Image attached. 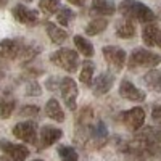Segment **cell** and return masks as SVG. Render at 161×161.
<instances>
[{
  "mask_svg": "<svg viewBox=\"0 0 161 161\" xmlns=\"http://www.w3.org/2000/svg\"><path fill=\"white\" fill-rule=\"evenodd\" d=\"M119 95L123 98H126V100H130V102H143L145 100V92L137 89L127 79H124L123 82H121V86H119Z\"/></svg>",
  "mask_w": 161,
  "mask_h": 161,
  "instance_id": "4fadbf2b",
  "label": "cell"
},
{
  "mask_svg": "<svg viewBox=\"0 0 161 161\" xmlns=\"http://www.w3.org/2000/svg\"><path fill=\"white\" fill-rule=\"evenodd\" d=\"M158 32H159V29H158V26L155 23H147L143 26V31H142V39H143L145 45L155 47L156 45V36H158Z\"/></svg>",
  "mask_w": 161,
  "mask_h": 161,
  "instance_id": "ac0fdd59",
  "label": "cell"
},
{
  "mask_svg": "<svg viewBox=\"0 0 161 161\" xmlns=\"http://www.w3.org/2000/svg\"><path fill=\"white\" fill-rule=\"evenodd\" d=\"M0 161H11V159H8V156H3V158H0Z\"/></svg>",
  "mask_w": 161,
  "mask_h": 161,
  "instance_id": "836d02e7",
  "label": "cell"
},
{
  "mask_svg": "<svg viewBox=\"0 0 161 161\" xmlns=\"http://www.w3.org/2000/svg\"><path fill=\"white\" fill-rule=\"evenodd\" d=\"M143 82H145L147 87L152 89L153 92H161V73L156 71V69L148 71L143 76Z\"/></svg>",
  "mask_w": 161,
  "mask_h": 161,
  "instance_id": "d6986e66",
  "label": "cell"
},
{
  "mask_svg": "<svg viewBox=\"0 0 161 161\" xmlns=\"http://www.w3.org/2000/svg\"><path fill=\"white\" fill-rule=\"evenodd\" d=\"M2 74H3V71H2V68H0V77H2Z\"/></svg>",
  "mask_w": 161,
  "mask_h": 161,
  "instance_id": "e575fe53",
  "label": "cell"
},
{
  "mask_svg": "<svg viewBox=\"0 0 161 161\" xmlns=\"http://www.w3.org/2000/svg\"><path fill=\"white\" fill-rule=\"evenodd\" d=\"M102 52H103V58L113 69H116V71L123 69V66L126 63V52L123 48H119L116 45H106V47H103Z\"/></svg>",
  "mask_w": 161,
  "mask_h": 161,
  "instance_id": "5b68a950",
  "label": "cell"
},
{
  "mask_svg": "<svg viewBox=\"0 0 161 161\" xmlns=\"http://www.w3.org/2000/svg\"><path fill=\"white\" fill-rule=\"evenodd\" d=\"M13 136L18 137L23 142H36L37 139V124L34 121H24V123H18L13 127Z\"/></svg>",
  "mask_w": 161,
  "mask_h": 161,
  "instance_id": "9c48e42d",
  "label": "cell"
},
{
  "mask_svg": "<svg viewBox=\"0 0 161 161\" xmlns=\"http://www.w3.org/2000/svg\"><path fill=\"white\" fill-rule=\"evenodd\" d=\"M68 2L73 3V5H76V7H82L86 3V0H68Z\"/></svg>",
  "mask_w": 161,
  "mask_h": 161,
  "instance_id": "4dcf8cb0",
  "label": "cell"
},
{
  "mask_svg": "<svg viewBox=\"0 0 161 161\" xmlns=\"http://www.w3.org/2000/svg\"><path fill=\"white\" fill-rule=\"evenodd\" d=\"M73 18H74V11H73L71 8H66V7L58 8L57 19H58V23H60L61 26H69V23L73 21Z\"/></svg>",
  "mask_w": 161,
  "mask_h": 161,
  "instance_id": "d4e9b609",
  "label": "cell"
},
{
  "mask_svg": "<svg viewBox=\"0 0 161 161\" xmlns=\"http://www.w3.org/2000/svg\"><path fill=\"white\" fill-rule=\"evenodd\" d=\"M106 136H108L106 126H105V123H102V121H100V123L97 124V127H93V137L98 139V140H105Z\"/></svg>",
  "mask_w": 161,
  "mask_h": 161,
  "instance_id": "4316f807",
  "label": "cell"
},
{
  "mask_svg": "<svg viewBox=\"0 0 161 161\" xmlns=\"http://www.w3.org/2000/svg\"><path fill=\"white\" fill-rule=\"evenodd\" d=\"M0 148L2 152L11 159V161H24L29 156V150L24 145H18V143H11L8 140H0Z\"/></svg>",
  "mask_w": 161,
  "mask_h": 161,
  "instance_id": "30bf717a",
  "label": "cell"
},
{
  "mask_svg": "<svg viewBox=\"0 0 161 161\" xmlns=\"http://www.w3.org/2000/svg\"><path fill=\"white\" fill-rule=\"evenodd\" d=\"M39 7L45 15H53L60 8V0H39Z\"/></svg>",
  "mask_w": 161,
  "mask_h": 161,
  "instance_id": "cb8c5ba5",
  "label": "cell"
},
{
  "mask_svg": "<svg viewBox=\"0 0 161 161\" xmlns=\"http://www.w3.org/2000/svg\"><path fill=\"white\" fill-rule=\"evenodd\" d=\"M90 10L97 15H103V16H111L116 11V7L111 0H92V7Z\"/></svg>",
  "mask_w": 161,
  "mask_h": 161,
  "instance_id": "5bb4252c",
  "label": "cell"
},
{
  "mask_svg": "<svg viewBox=\"0 0 161 161\" xmlns=\"http://www.w3.org/2000/svg\"><path fill=\"white\" fill-rule=\"evenodd\" d=\"M121 121H123V124L129 130H137L145 123V111L140 108V106L130 108V110H127L124 113H121Z\"/></svg>",
  "mask_w": 161,
  "mask_h": 161,
  "instance_id": "8992f818",
  "label": "cell"
},
{
  "mask_svg": "<svg viewBox=\"0 0 161 161\" xmlns=\"http://www.w3.org/2000/svg\"><path fill=\"white\" fill-rule=\"evenodd\" d=\"M40 92H42V90H40V86L36 82V80H34V82H29L28 87H26V95L37 97V95H40Z\"/></svg>",
  "mask_w": 161,
  "mask_h": 161,
  "instance_id": "f1b7e54d",
  "label": "cell"
},
{
  "mask_svg": "<svg viewBox=\"0 0 161 161\" xmlns=\"http://www.w3.org/2000/svg\"><path fill=\"white\" fill-rule=\"evenodd\" d=\"M39 113H40V110L37 108V106H24V108H21V111H19V116H23V118H36V116H39Z\"/></svg>",
  "mask_w": 161,
  "mask_h": 161,
  "instance_id": "83f0119b",
  "label": "cell"
},
{
  "mask_svg": "<svg viewBox=\"0 0 161 161\" xmlns=\"http://www.w3.org/2000/svg\"><path fill=\"white\" fill-rule=\"evenodd\" d=\"M32 161H42V159H32Z\"/></svg>",
  "mask_w": 161,
  "mask_h": 161,
  "instance_id": "8d00e7d4",
  "label": "cell"
},
{
  "mask_svg": "<svg viewBox=\"0 0 161 161\" xmlns=\"http://www.w3.org/2000/svg\"><path fill=\"white\" fill-rule=\"evenodd\" d=\"M93 73H95V66H93V63H92V61H84L82 69H80V74H79L80 82L86 84V86H90V84H92Z\"/></svg>",
  "mask_w": 161,
  "mask_h": 161,
  "instance_id": "7402d4cb",
  "label": "cell"
},
{
  "mask_svg": "<svg viewBox=\"0 0 161 161\" xmlns=\"http://www.w3.org/2000/svg\"><path fill=\"white\" fill-rule=\"evenodd\" d=\"M11 15L16 21H19L24 26H31L32 28V26H36L39 23V13L36 10H31L28 7L21 5V3H18L11 8Z\"/></svg>",
  "mask_w": 161,
  "mask_h": 161,
  "instance_id": "52a82bcc",
  "label": "cell"
},
{
  "mask_svg": "<svg viewBox=\"0 0 161 161\" xmlns=\"http://www.w3.org/2000/svg\"><path fill=\"white\" fill-rule=\"evenodd\" d=\"M15 106H16L15 98H2L0 100V118L8 119L11 116V113L15 111Z\"/></svg>",
  "mask_w": 161,
  "mask_h": 161,
  "instance_id": "603a6c76",
  "label": "cell"
},
{
  "mask_svg": "<svg viewBox=\"0 0 161 161\" xmlns=\"http://www.w3.org/2000/svg\"><path fill=\"white\" fill-rule=\"evenodd\" d=\"M161 63V55L153 52H148L145 48H134L129 58V66L130 68H155L156 64Z\"/></svg>",
  "mask_w": 161,
  "mask_h": 161,
  "instance_id": "3957f363",
  "label": "cell"
},
{
  "mask_svg": "<svg viewBox=\"0 0 161 161\" xmlns=\"http://www.w3.org/2000/svg\"><path fill=\"white\" fill-rule=\"evenodd\" d=\"M116 36L121 39H130L136 36V26H134L132 19H129V18L121 19L116 26Z\"/></svg>",
  "mask_w": 161,
  "mask_h": 161,
  "instance_id": "e0dca14e",
  "label": "cell"
},
{
  "mask_svg": "<svg viewBox=\"0 0 161 161\" xmlns=\"http://www.w3.org/2000/svg\"><path fill=\"white\" fill-rule=\"evenodd\" d=\"M63 136L61 129L58 127H53V126H44L40 129V136H39V143H37V148L39 150H44L48 148L50 145H53L55 142H58Z\"/></svg>",
  "mask_w": 161,
  "mask_h": 161,
  "instance_id": "8fae6325",
  "label": "cell"
},
{
  "mask_svg": "<svg viewBox=\"0 0 161 161\" xmlns=\"http://www.w3.org/2000/svg\"><path fill=\"white\" fill-rule=\"evenodd\" d=\"M7 3H8V0H0V8L7 7Z\"/></svg>",
  "mask_w": 161,
  "mask_h": 161,
  "instance_id": "d6a6232c",
  "label": "cell"
},
{
  "mask_svg": "<svg viewBox=\"0 0 161 161\" xmlns=\"http://www.w3.org/2000/svg\"><path fill=\"white\" fill-rule=\"evenodd\" d=\"M106 26H108V21L105 18H95L86 26V34L87 36H97L106 29Z\"/></svg>",
  "mask_w": 161,
  "mask_h": 161,
  "instance_id": "44dd1931",
  "label": "cell"
},
{
  "mask_svg": "<svg viewBox=\"0 0 161 161\" xmlns=\"http://www.w3.org/2000/svg\"><path fill=\"white\" fill-rule=\"evenodd\" d=\"M156 45L158 47H161V31L158 32V36H156Z\"/></svg>",
  "mask_w": 161,
  "mask_h": 161,
  "instance_id": "1f68e13d",
  "label": "cell"
},
{
  "mask_svg": "<svg viewBox=\"0 0 161 161\" xmlns=\"http://www.w3.org/2000/svg\"><path fill=\"white\" fill-rule=\"evenodd\" d=\"M119 11L124 18L129 19H136L140 23H153L156 19L155 13L140 2H136V0H123L119 3Z\"/></svg>",
  "mask_w": 161,
  "mask_h": 161,
  "instance_id": "6da1fadb",
  "label": "cell"
},
{
  "mask_svg": "<svg viewBox=\"0 0 161 161\" xmlns=\"http://www.w3.org/2000/svg\"><path fill=\"white\" fill-rule=\"evenodd\" d=\"M50 61L57 64L58 68L64 69L66 73H76L79 68V55L77 52L71 48H60L55 53H52Z\"/></svg>",
  "mask_w": 161,
  "mask_h": 161,
  "instance_id": "7a4b0ae2",
  "label": "cell"
},
{
  "mask_svg": "<svg viewBox=\"0 0 161 161\" xmlns=\"http://www.w3.org/2000/svg\"><path fill=\"white\" fill-rule=\"evenodd\" d=\"M74 45L77 48V52L80 53V55L84 57H93V45L92 42H89V40L82 36H76L74 37Z\"/></svg>",
  "mask_w": 161,
  "mask_h": 161,
  "instance_id": "ffe728a7",
  "label": "cell"
},
{
  "mask_svg": "<svg viewBox=\"0 0 161 161\" xmlns=\"http://www.w3.org/2000/svg\"><path fill=\"white\" fill-rule=\"evenodd\" d=\"M24 2H28V3H29V2H32V0H24Z\"/></svg>",
  "mask_w": 161,
  "mask_h": 161,
  "instance_id": "d590c367",
  "label": "cell"
},
{
  "mask_svg": "<svg viewBox=\"0 0 161 161\" xmlns=\"http://www.w3.org/2000/svg\"><path fill=\"white\" fill-rule=\"evenodd\" d=\"M58 155L61 161H77V152L73 147H58Z\"/></svg>",
  "mask_w": 161,
  "mask_h": 161,
  "instance_id": "484cf974",
  "label": "cell"
},
{
  "mask_svg": "<svg viewBox=\"0 0 161 161\" xmlns=\"http://www.w3.org/2000/svg\"><path fill=\"white\" fill-rule=\"evenodd\" d=\"M45 114H47L50 119L57 121V123H63V121H64V113H63V110H61L60 103H58L55 98H50V100L47 102V105H45Z\"/></svg>",
  "mask_w": 161,
  "mask_h": 161,
  "instance_id": "2e32d148",
  "label": "cell"
},
{
  "mask_svg": "<svg viewBox=\"0 0 161 161\" xmlns=\"http://www.w3.org/2000/svg\"><path fill=\"white\" fill-rule=\"evenodd\" d=\"M152 119H153V123L161 129V105L153 108V111H152Z\"/></svg>",
  "mask_w": 161,
  "mask_h": 161,
  "instance_id": "f546056e",
  "label": "cell"
},
{
  "mask_svg": "<svg viewBox=\"0 0 161 161\" xmlns=\"http://www.w3.org/2000/svg\"><path fill=\"white\" fill-rule=\"evenodd\" d=\"M60 92H61V98L66 103V106L74 111L76 110V100H77V86L71 77H63L60 80Z\"/></svg>",
  "mask_w": 161,
  "mask_h": 161,
  "instance_id": "277c9868",
  "label": "cell"
},
{
  "mask_svg": "<svg viewBox=\"0 0 161 161\" xmlns=\"http://www.w3.org/2000/svg\"><path fill=\"white\" fill-rule=\"evenodd\" d=\"M45 29H47V34H48V37H50V40L53 44H63V42H66V39H68V31H64V29H61L60 26H57V24H53V23H47L45 24Z\"/></svg>",
  "mask_w": 161,
  "mask_h": 161,
  "instance_id": "9a60e30c",
  "label": "cell"
},
{
  "mask_svg": "<svg viewBox=\"0 0 161 161\" xmlns=\"http://www.w3.org/2000/svg\"><path fill=\"white\" fill-rule=\"evenodd\" d=\"M23 45L24 44L18 39H3V40H0V58L2 60L19 58Z\"/></svg>",
  "mask_w": 161,
  "mask_h": 161,
  "instance_id": "ba28073f",
  "label": "cell"
},
{
  "mask_svg": "<svg viewBox=\"0 0 161 161\" xmlns=\"http://www.w3.org/2000/svg\"><path fill=\"white\" fill-rule=\"evenodd\" d=\"M114 84V77L111 73H102L98 74L95 79H92V92H93V95H105V93H108L110 89L113 87Z\"/></svg>",
  "mask_w": 161,
  "mask_h": 161,
  "instance_id": "7c38bea8",
  "label": "cell"
}]
</instances>
